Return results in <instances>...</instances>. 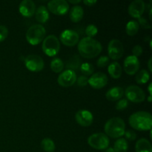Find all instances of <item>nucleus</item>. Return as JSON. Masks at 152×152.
<instances>
[{"label": "nucleus", "mask_w": 152, "mask_h": 152, "mask_svg": "<svg viewBox=\"0 0 152 152\" xmlns=\"http://www.w3.org/2000/svg\"><path fill=\"white\" fill-rule=\"evenodd\" d=\"M150 74L147 70L142 69L141 71H137L135 76V81L140 85H143L146 83L149 80Z\"/></svg>", "instance_id": "24"}, {"label": "nucleus", "mask_w": 152, "mask_h": 152, "mask_svg": "<svg viewBox=\"0 0 152 152\" xmlns=\"http://www.w3.org/2000/svg\"><path fill=\"white\" fill-rule=\"evenodd\" d=\"M25 67L33 72H39L44 68L45 63L42 58L39 55L30 54L25 59Z\"/></svg>", "instance_id": "8"}, {"label": "nucleus", "mask_w": 152, "mask_h": 152, "mask_svg": "<svg viewBox=\"0 0 152 152\" xmlns=\"http://www.w3.org/2000/svg\"><path fill=\"white\" fill-rule=\"evenodd\" d=\"M140 28V25L138 24L137 21L135 20H131L127 23L126 27V34L129 36L133 37L138 32Z\"/></svg>", "instance_id": "25"}, {"label": "nucleus", "mask_w": 152, "mask_h": 152, "mask_svg": "<svg viewBox=\"0 0 152 152\" xmlns=\"http://www.w3.org/2000/svg\"><path fill=\"white\" fill-rule=\"evenodd\" d=\"M41 147L46 152H53L56 148L54 142L50 138L43 139L41 142Z\"/></svg>", "instance_id": "27"}, {"label": "nucleus", "mask_w": 152, "mask_h": 152, "mask_svg": "<svg viewBox=\"0 0 152 152\" xmlns=\"http://www.w3.org/2000/svg\"><path fill=\"white\" fill-rule=\"evenodd\" d=\"M124 134L125 136H126V139L129 140H134L137 138V134L135 133L133 130H131V129L125 131Z\"/></svg>", "instance_id": "35"}, {"label": "nucleus", "mask_w": 152, "mask_h": 152, "mask_svg": "<svg viewBox=\"0 0 152 152\" xmlns=\"http://www.w3.org/2000/svg\"><path fill=\"white\" fill-rule=\"evenodd\" d=\"M102 45L97 40L84 37L78 42V51L83 57L91 59L97 56L102 51Z\"/></svg>", "instance_id": "1"}, {"label": "nucleus", "mask_w": 152, "mask_h": 152, "mask_svg": "<svg viewBox=\"0 0 152 152\" xmlns=\"http://www.w3.org/2000/svg\"><path fill=\"white\" fill-rule=\"evenodd\" d=\"M140 63L137 57L130 55L125 59L123 62V69L129 75H134L139 71Z\"/></svg>", "instance_id": "13"}, {"label": "nucleus", "mask_w": 152, "mask_h": 152, "mask_svg": "<svg viewBox=\"0 0 152 152\" xmlns=\"http://www.w3.org/2000/svg\"><path fill=\"white\" fill-rule=\"evenodd\" d=\"M148 92H149L150 96H151V83H150L148 86Z\"/></svg>", "instance_id": "41"}, {"label": "nucleus", "mask_w": 152, "mask_h": 152, "mask_svg": "<svg viewBox=\"0 0 152 152\" xmlns=\"http://www.w3.org/2000/svg\"><path fill=\"white\" fill-rule=\"evenodd\" d=\"M109 57L107 56H102L96 61V65L99 68H104L109 64Z\"/></svg>", "instance_id": "31"}, {"label": "nucleus", "mask_w": 152, "mask_h": 152, "mask_svg": "<svg viewBox=\"0 0 152 152\" xmlns=\"http://www.w3.org/2000/svg\"><path fill=\"white\" fill-rule=\"evenodd\" d=\"M151 96H150L149 95V97H148V102H151Z\"/></svg>", "instance_id": "42"}, {"label": "nucleus", "mask_w": 152, "mask_h": 152, "mask_svg": "<svg viewBox=\"0 0 152 152\" xmlns=\"http://www.w3.org/2000/svg\"><path fill=\"white\" fill-rule=\"evenodd\" d=\"M105 134L111 138H120L123 136L126 131V124L120 117H112L109 119L104 126Z\"/></svg>", "instance_id": "3"}, {"label": "nucleus", "mask_w": 152, "mask_h": 152, "mask_svg": "<svg viewBox=\"0 0 152 152\" xmlns=\"http://www.w3.org/2000/svg\"><path fill=\"white\" fill-rule=\"evenodd\" d=\"M88 79L87 77L84 75L80 76V77H78V79H77V85L79 86H82V87L86 86L88 84Z\"/></svg>", "instance_id": "36"}, {"label": "nucleus", "mask_w": 152, "mask_h": 152, "mask_svg": "<svg viewBox=\"0 0 152 152\" xmlns=\"http://www.w3.org/2000/svg\"><path fill=\"white\" fill-rule=\"evenodd\" d=\"M80 70H81V72L84 74V76L87 77V76L93 74L94 68L92 65V64L89 63V62H84L80 66Z\"/></svg>", "instance_id": "28"}, {"label": "nucleus", "mask_w": 152, "mask_h": 152, "mask_svg": "<svg viewBox=\"0 0 152 152\" xmlns=\"http://www.w3.org/2000/svg\"><path fill=\"white\" fill-rule=\"evenodd\" d=\"M97 2L96 0H84L83 3L85 4H86L87 6H93L94 4H95Z\"/></svg>", "instance_id": "37"}, {"label": "nucleus", "mask_w": 152, "mask_h": 152, "mask_svg": "<svg viewBox=\"0 0 152 152\" xmlns=\"http://www.w3.org/2000/svg\"><path fill=\"white\" fill-rule=\"evenodd\" d=\"M108 53L109 57L114 60L120 59L124 53V48L122 42L117 39L111 40L108 45Z\"/></svg>", "instance_id": "9"}, {"label": "nucleus", "mask_w": 152, "mask_h": 152, "mask_svg": "<svg viewBox=\"0 0 152 152\" xmlns=\"http://www.w3.org/2000/svg\"><path fill=\"white\" fill-rule=\"evenodd\" d=\"M48 10L56 15H65L69 10V4L65 0H51L48 3Z\"/></svg>", "instance_id": "10"}, {"label": "nucleus", "mask_w": 152, "mask_h": 152, "mask_svg": "<svg viewBox=\"0 0 152 152\" xmlns=\"http://www.w3.org/2000/svg\"><path fill=\"white\" fill-rule=\"evenodd\" d=\"M88 143L94 149L105 150L109 146L110 140L105 134L95 133L88 137Z\"/></svg>", "instance_id": "6"}, {"label": "nucleus", "mask_w": 152, "mask_h": 152, "mask_svg": "<svg viewBox=\"0 0 152 152\" xmlns=\"http://www.w3.org/2000/svg\"><path fill=\"white\" fill-rule=\"evenodd\" d=\"M114 152H127L129 144L125 138H119L116 140L114 145Z\"/></svg>", "instance_id": "23"}, {"label": "nucleus", "mask_w": 152, "mask_h": 152, "mask_svg": "<svg viewBox=\"0 0 152 152\" xmlns=\"http://www.w3.org/2000/svg\"><path fill=\"white\" fill-rule=\"evenodd\" d=\"M42 50L48 56H54L59 53L60 43L57 37L53 34L48 36L43 39Z\"/></svg>", "instance_id": "5"}, {"label": "nucleus", "mask_w": 152, "mask_h": 152, "mask_svg": "<svg viewBox=\"0 0 152 152\" xmlns=\"http://www.w3.org/2000/svg\"><path fill=\"white\" fill-rule=\"evenodd\" d=\"M97 33V27L95 25H94V24H90V25H88L86 29V34H87L88 37H90V38H92L93 37H94Z\"/></svg>", "instance_id": "29"}, {"label": "nucleus", "mask_w": 152, "mask_h": 152, "mask_svg": "<svg viewBox=\"0 0 152 152\" xmlns=\"http://www.w3.org/2000/svg\"><path fill=\"white\" fill-rule=\"evenodd\" d=\"M128 101L135 103H140L145 100V94L142 88L137 86H130L126 89L125 91Z\"/></svg>", "instance_id": "7"}, {"label": "nucleus", "mask_w": 152, "mask_h": 152, "mask_svg": "<svg viewBox=\"0 0 152 152\" xmlns=\"http://www.w3.org/2000/svg\"><path fill=\"white\" fill-rule=\"evenodd\" d=\"M88 83L94 89L102 88L108 83V77L104 73H94L88 79Z\"/></svg>", "instance_id": "14"}, {"label": "nucleus", "mask_w": 152, "mask_h": 152, "mask_svg": "<svg viewBox=\"0 0 152 152\" xmlns=\"http://www.w3.org/2000/svg\"><path fill=\"white\" fill-rule=\"evenodd\" d=\"M128 105H129V101L127 100V99H120L117 101V104L115 105V108L118 111H122L126 109Z\"/></svg>", "instance_id": "30"}, {"label": "nucleus", "mask_w": 152, "mask_h": 152, "mask_svg": "<svg viewBox=\"0 0 152 152\" xmlns=\"http://www.w3.org/2000/svg\"><path fill=\"white\" fill-rule=\"evenodd\" d=\"M143 52V50H142V46L140 45H137L134 47L132 48V53H133V56H136V57H138V56H141Z\"/></svg>", "instance_id": "34"}, {"label": "nucleus", "mask_w": 152, "mask_h": 152, "mask_svg": "<svg viewBox=\"0 0 152 152\" xmlns=\"http://www.w3.org/2000/svg\"><path fill=\"white\" fill-rule=\"evenodd\" d=\"M145 9V4L142 0H134L132 1L128 7V11L130 16L134 18H140L142 16Z\"/></svg>", "instance_id": "16"}, {"label": "nucleus", "mask_w": 152, "mask_h": 152, "mask_svg": "<svg viewBox=\"0 0 152 152\" xmlns=\"http://www.w3.org/2000/svg\"><path fill=\"white\" fill-rule=\"evenodd\" d=\"M75 119L79 125L83 127H88L93 123L94 116L91 111L82 109L76 113Z\"/></svg>", "instance_id": "15"}, {"label": "nucleus", "mask_w": 152, "mask_h": 152, "mask_svg": "<svg viewBox=\"0 0 152 152\" xmlns=\"http://www.w3.org/2000/svg\"><path fill=\"white\" fill-rule=\"evenodd\" d=\"M77 81V74L71 69H67L61 73L58 77L57 82L62 87H70Z\"/></svg>", "instance_id": "11"}, {"label": "nucleus", "mask_w": 152, "mask_h": 152, "mask_svg": "<svg viewBox=\"0 0 152 152\" xmlns=\"http://www.w3.org/2000/svg\"><path fill=\"white\" fill-rule=\"evenodd\" d=\"M60 41L65 45L72 47L77 45L80 40L79 34L75 31L71 29H66L61 33L59 36Z\"/></svg>", "instance_id": "12"}, {"label": "nucleus", "mask_w": 152, "mask_h": 152, "mask_svg": "<svg viewBox=\"0 0 152 152\" xmlns=\"http://www.w3.org/2000/svg\"><path fill=\"white\" fill-rule=\"evenodd\" d=\"M8 35V29L4 25H0V42L4 41Z\"/></svg>", "instance_id": "33"}, {"label": "nucleus", "mask_w": 152, "mask_h": 152, "mask_svg": "<svg viewBox=\"0 0 152 152\" xmlns=\"http://www.w3.org/2000/svg\"><path fill=\"white\" fill-rule=\"evenodd\" d=\"M136 152H152V146L149 141L145 138H141L135 145Z\"/></svg>", "instance_id": "21"}, {"label": "nucleus", "mask_w": 152, "mask_h": 152, "mask_svg": "<svg viewBox=\"0 0 152 152\" xmlns=\"http://www.w3.org/2000/svg\"><path fill=\"white\" fill-rule=\"evenodd\" d=\"M68 2L71 3V4H75L76 5V4H79V3L81 2V0H75V1L74 0H69Z\"/></svg>", "instance_id": "38"}, {"label": "nucleus", "mask_w": 152, "mask_h": 152, "mask_svg": "<svg viewBox=\"0 0 152 152\" xmlns=\"http://www.w3.org/2000/svg\"><path fill=\"white\" fill-rule=\"evenodd\" d=\"M123 94H124V91L123 88L120 86H115V87L111 88L106 92L105 96L108 100L114 102V101H117L121 99L123 96Z\"/></svg>", "instance_id": "18"}, {"label": "nucleus", "mask_w": 152, "mask_h": 152, "mask_svg": "<svg viewBox=\"0 0 152 152\" xmlns=\"http://www.w3.org/2000/svg\"><path fill=\"white\" fill-rule=\"evenodd\" d=\"M19 10L22 16L25 17H31L35 13V3L32 0H23L19 4Z\"/></svg>", "instance_id": "17"}, {"label": "nucleus", "mask_w": 152, "mask_h": 152, "mask_svg": "<svg viewBox=\"0 0 152 152\" xmlns=\"http://www.w3.org/2000/svg\"><path fill=\"white\" fill-rule=\"evenodd\" d=\"M84 15V10L83 7L78 4L73 6L70 10V19L73 22H78L81 21Z\"/></svg>", "instance_id": "20"}, {"label": "nucleus", "mask_w": 152, "mask_h": 152, "mask_svg": "<svg viewBox=\"0 0 152 152\" xmlns=\"http://www.w3.org/2000/svg\"><path fill=\"white\" fill-rule=\"evenodd\" d=\"M138 24H139L140 26H141L143 28H146V29H150L151 28V25L148 22V21L146 19H145V17H142L140 16V18H138Z\"/></svg>", "instance_id": "32"}, {"label": "nucleus", "mask_w": 152, "mask_h": 152, "mask_svg": "<svg viewBox=\"0 0 152 152\" xmlns=\"http://www.w3.org/2000/svg\"><path fill=\"white\" fill-rule=\"evenodd\" d=\"M151 57L150 58L149 60H148V70H149L150 72H151L152 71V68H151Z\"/></svg>", "instance_id": "39"}, {"label": "nucleus", "mask_w": 152, "mask_h": 152, "mask_svg": "<svg viewBox=\"0 0 152 152\" xmlns=\"http://www.w3.org/2000/svg\"><path fill=\"white\" fill-rule=\"evenodd\" d=\"M104 152H114V148H111V147H108L106 149H105V151Z\"/></svg>", "instance_id": "40"}, {"label": "nucleus", "mask_w": 152, "mask_h": 152, "mask_svg": "<svg viewBox=\"0 0 152 152\" xmlns=\"http://www.w3.org/2000/svg\"><path fill=\"white\" fill-rule=\"evenodd\" d=\"M49 12L47 7L44 5H41L36 9L35 17L39 23H45L49 19Z\"/></svg>", "instance_id": "19"}, {"label": "nucleus", "mask_w": 152, "mask_h": 152, "mask_svg": "<svg viewBox=\"0 0 152 152\" xmlns=\"http://www.w3.org/2000/svg\"><path fill=\"white\" fill-rule=\"evenodd\" d=\"M108 71L112 78L119 79L122 75L123 68L119 62H113L108 65Z\"/></svg>", "instance_id": "22"}, {"label": "nucleus", "mask_w": 152, "mask_h": 152, "mask_svg": "<svg viewBox=\"0 0 152 152\" xmlns=\"http://www.w3.org/2000/svg\"><path fill=\"white\" fill-rule=\"evenodd\" d=\"M50 68L54 73L62 72L64 68L63 61L60 58H54L50 62Z\"/></svg>", "instance_id": "26"}, {"label": "nucleus", "mask_w": 152, "mask_h": 152, "mask_svg": "<svg viewBox=\"0 0 152 152\" xmlns=\"http://www.w3.org/2000/svg\"><path fill=\"white\" fill-rule=\"evenodd\" d=\"M129 125L137 131H148L152 127V116L147 111H137L130 116Z\"/></svg>", "instance_id": "2"}, {"label": "nucleus", "mask_w": 152, "mask_h": 152, "mask_svg": "<svg viewBox=\"0 0 152 152\" xmlns=\"http://www.w3.org/2000/svg\"><path fill=\"white\" fill-rule=\"evenodd\" d=\"M46 34L45 28L40 24H36L30 27L26 32L27 41L32 45H37L39 44L45 39Z\"/></svg>", "instance_id": "4"}]
</instances>
